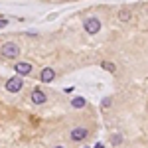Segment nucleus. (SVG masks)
Here are the masks:
<instances>
[{
    "mask_svg": "<svg viewBox=\"0 0 148 148\" xmlns=\"http://www.w3.org/2000/svg\"><path fill=\"white\" fill-rule=\"evenodd\" d=\"M18 53H20V49H18V46H16V44H12V42H6V44L2 46V56L8 57V59L18 57Z\"/></svg>",
    "mask_w": 148,
    "mask_h": 148,
    "instance_id": "f257e3e1",
    "label": "nucleus"
},
{
    "mask_svg": "<svg viewBox=\"0 0 148 148\" xmlns=\"http://www.w3.org/2000/svg\"><path fill=\"white\" fill-rule=\"evenodd\" d=\"M83 26H85V32H87V34H91V36L97 34V32L101 30V22H99L97 18H87Z\"/></svg>",
    "mask_w": 148,
    "mask_h": 148,
    "instance_id": "f03ea898",
    "label": "nucleus"
},
{
    "mask_svg": "<svg viewBox=\"0 0 148 148\" xmlns=\"http://www.w3.org/2000/svg\"><path fill=\"white\" fill-rule=\"evenodd\" d=\"M22 85H24V81L20 79V75H14L12 79H8V83H6V89L10 93H18L20 89H22Z\"/></svg>",
    "mask_w": 148,
    "mask_h": 148,
    "instance_id": "7ed1b4c3",
    "label": "nucleus"
},
{
    "mask_svg": "<svg viewBox=\"0 0 148 148\" xmlns=\"http://www.w3.org/2000/svg\"><path fill=\"white\" fill-rule=\"evenodd\" d=\"M14 69H16L18 75H30L32 63H28V61H18V63H14Z\"/></svg>",
    "mask_w": 148,
    "mask_h": 148,
    "instance_id": "20e7f679",
    "label": "nucleus"
},
{
    "mask_svg": "<svg viewBox=\"0 0 148 148\" xmlns=\"http://www.w3.org/2000/svg\"><path fill=\"white\" fill-rule=\"evenodd\" d=\"M56 79V71L51 67H44L42 69V73H40V81H44V83H51V81Z\"/></svg>",
    "mask_w": 148,
    "mask_h": 148,
    "instance_id": "39448f33",
    "label": "nucleus"
},
{
    "mask_svg": "<svg viewBox=\"0 0 148 148\" xmlns=\"http://www.w3.org/2000/svg\"><path fill=\"white\" fill-rule=\"evenodd\" d=\"M85 136H87V128H83V126H77V128H73V130H71V138H73L75 142L83 140Z\"/></svg>",
    "mask_w": 148,
    "mask_h": 148,
    "instance_id": "423d86ee",
    "label": "nucleus"
},
{
    "mask_svg": "<svg viewBox=\"0 0 148 148\" xmlns=\"http://www.w3.org/2000/svg\"><path fill=\"white\" fill-rule=\"evenodd\" d=\"M46 93H42L40 89H34L32 91V103H36V105H42V103H46Z\"/></svg>",
    "mask_w": 148,
    "mask_h": 148,
    "instance_id": "0eeeda50",
    "label": "nucleus"
},
{
    "mask_svg": "<svg viewBox=\"0 0 148 148\" xmlns=\"http://www.w3.org/2000/svg\"><path fill=\"white\" fill-rule=\"evenodd\" d=\"M71 105H73L75 109H83V107H85V99H83V97H75V99L71 101Z\"/></svg>",
    "mask_w": 148,
    "mask_h": 148,
    "instance_id": "6e6552de",
    "label": "nucleus"
},
{
    "mask_svg": "<svg viewBox=\"0 0 148 148\" xmlns=\"http://www.w3.org/2000/svg\"><path fill=\"white\" fill-rule=\"evenodd\" d=\"M101 65H103V69H105V71H111V73H114V71H116V65H114V63H111V61H103Z\"/></svg>",
    "mask_w": 148,
    "mask_h": 148,
    "instance_id": "1a4fd4ad",
    "label": "nucleus"
},
{
    "mask_svg": "<svg viewBox=\"0 0 148 148\" xmlns=\"http://www.w3.org/2000/svg\"><path fill=\"white\" fill-rule=\"evenodd\" d=\"M119 20H121V22H128V20H130V12L128 10H121L119 12Z\"/></svg>",
    "mask_w": 148,
    "mask_h": 148,
    "instance_id": "9d476101",
    "label": "nucleus"
},
{
    "mask_svg": "<svg viewBox=\"0 0 148 148\" xmlns=\"http://www.w3.org/2000/svg\"><path fill=\"white\" fill-rule=\"evenodd\" d=\"M121 140H123V136H121V134H114V136L111 138V142H113L114 146H116V144H121Z\"/></svg>",
    "mask_w": 148,
    "mask_h": 148,
    "instance_id": "9b49d317",
    "label": "nucleus"
},
{
    "mask_svg": "<svg viewBox=\"0 0 148 148\" xmlns=\"http://www.w3.org/2000/svg\"><path fill=\"white\" fill-rule=\"evenodd\" d=\"M111 105V99H103V107H109Z\"/></svg>",
    "mask_w": 148,
    "mask_h": 148,
    "instance_id": "f8f14e48",
    "label": "nucleus"
},
{
    "mask_svg": "<svg viewBox=\"0 0 148 148\" xmlns=\"http://www.w3.org/2000/svg\"><path fill=\"white\" fill-rule=\"evenodd\" d=\"M6 24H8V20H0V28H6Z\"/></svg>",
    "mask_w": 148,
    "mask_h": 148,
    "instance_id": "ddd939ff",
    "label": "nucleus"
},
{
    "mask_svg": "<svg viewBox=\"0 0 148 148\" xmlns=\"http://www.w3.org/2000/svg\"><path fill=\"white\" fill-rule=\"evenodd\" d=\"M95 148H105V144H103V142H99V144H95Z\"/></svg>",
    "mask_w": 148,
    "mask_h": 148,
    "instance_id": "4468645a",
    "label": "nucleus"
},
{
    "mask_svg": "<svg viewBox=\"0 0 148 148\" xmlns=\"http://www.w3.org/2000/svg\"><path fill=\"white\" fill-rule=\"evenodd\" d=\"M56 148H63V146H56Z\"/></svg>",
    "mask_w": 148,
    "mask_h": 148,
    "instance_id": "2eb2a0df",
    "label": "nucleus"
}]
</instances>
